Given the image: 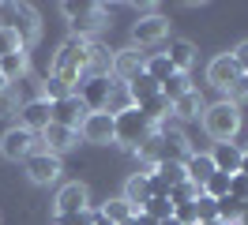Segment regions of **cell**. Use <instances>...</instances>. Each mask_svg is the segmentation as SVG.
Wrapping results in <instances>:
<instances>
[{"label":"cell","instance_id":"ab89813d","mask_svg":"<svg viewBox=\"0 0 248 225\" xmlns=\"http://www.w3.org/2000/svg\"><path fill=\"white\" fill-rule=\"evenodd\" d=\"M158 225H181V222H177V218H166V222H158Z\"/></svg>","mask_w":248,"mask_h":225},{"label":"cell","instance_id":"74e56055","mask_svg":"<svg viewBox=\"0 0 248 225\" xmlns=\"http://www.w3.org/2000/svg\"><path fill=\"white\" fill-rule=\"evenodd\" d=\"M237 173H241V177H248V150L241 154V169H237Z\"/></svg>","mask_w":248,"mask_h":225},{"label":"cell","instance_id":"cb8c5ba5","mask_svg":"<svg viewBox=\"0 0 248 225\" xmlns=\"http://www.w3.org/2000/svg\"><path fill=\"white\" fill-rule=\"evenodd\" d=\"M128 87V98H132V105H143V102H151L155 94H162L158 90V83L151 79V75H136L132 83H124Z\"/></svg>","mask_w":248,"mask_h":225},{"label":"cell","instance_id":"9a60e30c","mask_svg":"<svg viewBox=\"0 0 248 225\" xmlns=\"http://www.w3.org/2000/svg\"><path fill=\"white\" fill-rule=\"evenodd\" d=\"M76 210H91V192L87 184H64L57 192V214H76Z\"/></svg>","mask_w":248,"mask_h":225},{"label":"cell","instance_id":"d6986e66","mask_svg":"<svg viewBox=\"0 0 248 225\" xmlns=\"http://www.w3.org/2000/svg\"><path fill=\"white\" fill-rule=\"evenodd\" d=\"M241 154H245V150L237 147V143H215V150H211L215 173H226V177H233V173L241 169Z\"/></svg>","mask_w":248,"mask_h":225},{"label":"cell","instance_id":"ffe728a7","mask_svg":"<svg viewBox=\"0 0 248 225\" xmlns=\"http://www.w3.org/2000/svg\"><path fill=\"white\" fill-rule=\"evenodd\" d=\"M170 64H173V72H181V75H188V68L196 64V45L188 42V38H177V42H170Z\"/></svg>","mask_w":248,"mask_h":225},{"label":"cell","instance_id":"6da1fadb","mask_svg":"<svg viewBox=\"0 0 248 225\" xmlns=\"http://www.w3.org/2000/svg\"><path fill=\"white\" fill-rule=\"evenodd\" d=\"M87 53H91V42H83V38L72 34V38L57 49V57H53V75L76 90L79 79L87 75Z\"/></svg>","mask_w":248,"mask_h":225},{"label":"cell","instance_id":"8fae6325","mask_svg":"<svg viewBox=\"0 0 248 225\" xmlns=\"http://www.w3.org/2000/svg\"><path fill=\"white\" fill-rule=\"evenodd\" d=\"M23 165H27V177H31L34 184H42V188H46V184H53V180L61 177V158H57V154H49V150L31 154Z\"/></svg>","mask_w":248,"mask_h":225},{"label":"cell","instance_id":"52a82bcc","mask_svg":"<svg viewBox=\"0 0 248 225\" xmlns=\"http://www.w3.org/2000/svg\"><path fill=\"white\" fill-rule=\"evenodd\" d=\"M113 75H83L76 87V98L87 105V113H106L109 94H113Z\"/></svg>","mask_w":248,"mask_h":225},{"label":"cell","instance_id":"d590c367","mask_svg":"<svg viewBox=\"0 0 248 225\" xmlns=\"http://www.w3.org/2000/svg\"><path fill=\"white\" fill-rule=\"evenodd\" d=\"M226 94H230L226 102H233V105H237V102H245V98H248V72H241V79H237V83H233Z\"/></svg>","mask_w":248,"mask_h":225},{"label":"cell","instance_id":"4fadbf2b","mask_svg":"<svg viewBox=\"0 0 248 225\" xmlns=\"http://www.w3.org/2000/svg\"><path fill=\"white\" fill-rule=\"evenodd\" d=\"M143 60H147V53H140L136 45L113 53V79H117V83H132L136 75H143Z\"/></svg>","mask_w":248,"mask_h":225},{"label":"cell","instance_id":"4316f807","mask_svg":"<svg viewBox=\"0 0 248 225\" xmlns=\"http://www.w3.org/2000/svg\"><path fill=\"white\" fill-rule=\"evenodd\" d=\"M136 109H140V113H143V117H147V120H151V124H155V128H158V124H162V120H166V117H170V113H173V105L166 102V98H162V94H155V98H151V102H143V105H136Z\"/></svg>","mask_w":248,"mask_h":225},{"label":"cell","instance_id":"5b68a950","mask_svg":"<svg viewBox=\"0 0 248 225\" xmlns=\"http://www.w3.org/2000/svg\"><path fill=\"white\" fill-rule=\"evenodd\" d=\"M61 12L68 15L76 38H83V42H91V34H98L106 27V8L102 4H76V0H68V4H61Z\"/></svg>","mask_w":248,"mask_h":225},{"label":"cell","instance_id":"603a6c76","mask_svg":"<svg viewBox=\"0 0 248 225\" xmlns=\"http://www.w3.org/2000/svg\"><path fill=\"white\" fill-rule=\"evenodd\" d=\"M143 75H151L158 87L170 79V75H177L173 72V64H170V57L166 53H147V60H143Z\"/></svg>","mask_w":248,"mask_h":225},{"label":"cell","instance_id":"e575fe53","mask_svg":"<svg viewBox=\"0 0 248 225\" xmlns=\"http://www.w3.org/2000/svg\"><path fill=\"white\" fill-rule=\"evenodd\" d=\"M173 218L181 225H200V214H196V203H181V207H173Z\"/></svg>","mask_w":248,"mask_h":225},{"label":"cell","instance_id":"30bf717a","mask_svg":"<svg viewBox=\"0 0 248 225\" xmlns=\"http://www.w3.org/2000/svg\"><path fill=\"white\" fill-rule=\"evenodd\" d=\"M79 139L94 143V147H109L113 143V117L109 113H87V120L79 124Z\"/></svg>","mask_w":248,"mask_h":225},{"label":"cell","instance_id":"d4e9b609","mask_svg":"<svg viewBox=\"0 0 248 225\" xmlns=\"http://www.w3.org/2000/svg\"><path fill=\"white\" fill-rule=\"evenodd\" d=\"M0 79L12 87L19 79H27V53H12V57H0Z\"/></svg>","mask_w":248,"mask_h":225},{"label":"cell","instance_id":"44dd1931","mask_svg":"<svg viewBox=\"0 0 248 225\" xmlns=\"http://www.w3.org/2000/svg\"><path fill=\"white\" fill-rule=\"evenodd\" d=\"M87 75H113V53L102 42H91L87 53Z\"/></svg>","mask_w":248,"mask_h":225},{"label":"cell","instance_id":"f1b7e54d","mask_svg":"<svg viewBox=\"0 0 248 225\" xmlns=\"http://www.w3.org/2000/svg\"><path fill=\"white\" fill-rule=\"evenodd\" d=\"M140 214L155 218V222H166V218H173V203H170V195H151V203H147Z\"/></svg>","mask_w":248,"mask_h":225},{"label":"cell","instance_id":"ba28073f","mask_svg":"<svg viewBox=\"0 0 248 225\" xmlns=\"http://www.w3.org/2000/svg\"><path fill=\"white\" fill-rule=\"evenodd\" d=\"M166 38H170V19H166V15L151 12V15H140V19L132 23V45H136V49L162 45Z\"/></svg>","mask_w":248,"mask_h":225},{"label":"cell","instance_id":"836d02e7","mask_svg":"<svg viewBox=\"0 0 248 225\" xmlns=\"http://www.w3.org/2000/svg\"><path fill=\"white\" fill-rule=\"evenodd\" d=\"M230 195L237 199V203H245V207H248V177L233 173V177H230Z\"/></svg>","mask_w":248,"mask_h":225},{"label":"cell","instance_id":"60d3db41","mask_svg":"<svg viewBox=\"0 0 248 225\" xmlns=\"http://www.w3.org/2000/svg\"><path fill=\"white\" fill-rule=\"evenodd\" d=\"M4 94H8V83H4V79H0V98H4Z\"/></svg>","mask_w":248,"mask_h":225},{"label":"cell","instance_id":"8992f818","mask_svg":"<svg viewBox=\"0 0 248 225\" xmlns=\"http://www.w3.org/2000/svg\"><path fill=\"white\" fill-rule=\"evenodd\" d=\"M38 150H46L42 147V135L27 132V128H19V124L0 135V154H4L8 162H27V158L38 154Z\"/></svg>","mask_w":248,"mask_h":225},{"label":"cell","instance_id":"e0dca14e","mask_svg":"<svg viewBox=\"0 0 248 225\" xmlns=\"http://www.w3.org/2000/svg\"><path fill=\"white\" fill-rule=\"evenodd\" d=\"M181 165H185V180H192L200 192H203V184L211 180V173H215V162H211V154H203V150H192V154H188Z\"/></svg>","mask_w":248,"mask_h":225},{"label":"cell","instance_id":"7c38bea8","mask_svg":"<svg viewBox=\"0 0 248 225\" xmlns=\"http://www.w3.org/2000/svg\"><path fill=\"white\" fill-rule=\"evenodd\" d=\"M237 79H241V68H237L233 53H218V57L207 64V83L215 90H230Z\"/></svg>","mask_w":248,"mask_h":225},{"label":"cell","instance_id":"8d00e7d4","mask_svg":"<svg viewBox=\"0 0 248 225\" xmlns=\"http://www.w3.org/2000/svg\"><path fill=\"white\" fill-rule=\"evenodd\" d=\"M233 60H237V68H241V72H248V42H241L237 49H233Z\"/></svg>","mask_w":248,"mask_h":225},{"label":"cell","instance_id":"277c9868","mask_svg":"<svg viewBox=\"0 0 248 225\" xmlns=\"http://www.w3.org/2000/svg\"><path fill=\"white\" fill-rule=\"evenodd\" d=\"M0 27L16 30L23 49L27 45L38 42V34H42V23H38V12H34L31 4H0Z\"/></svg>","mask_w":248,"mask_h":225},{"label":"cell","instance_id":"7402d4cb","mask_svg":"<svg viewBox=\"0 0 248 225\" xmlns=\"http://www.w3.org/2000/svg\"><path fill=\"white\" fill-rule=\"evenodd\" d=\"M203 109H207V105H203L200 90L192 87L185 98H177V102H173V120H192V117H200Z\"/></svg>","mask_w":248,"mask_h":225},{"label":"cell","instance_id":"484cf974","mask_svg":"<svg viewBox=\"0 0 248 225\" xmlns=\"http://www.w3.org/2000/svg\"><path fill=\"white\" fill-rule=\"evenodd\" d=\"M98 214H102V218H109L113 225H128L132 218H136V210L128 207V203H124L121 195H117V199H106V203L98 207Z\"/></svg>","mask_w":248,"mask_h":225},{"label":"cell","instance_id":"4dcf8cb0","mask_svg":"<svg viewBox=\"0 0 248 225\" xmlns=\"http://www.w3.org/2000/svg\"><path fill=\"white\" fill-rule=\"evenodd\" d=\"M203 195L207 199H226L230 195V177L226 173H211V180L203 184Z\"/></svg>","mask_w":248,"mask_h":225},{"label":"cell","instance_id":"f35d334b","mask_svg":"<svg viewBox=\"0 0 248 225\" xmlns=\"http://www.w3.org/2000/svg\"><path fill=\"white\" fill-rule=\"evenodd\" d=\"M94 225H113V222H109V218H102V214L94 210Z\"/></svg>","mask_w":248,"mask_h":225},{"label":"cell","instance_id":"2e32d148","mask_svg":"<svg viewBox=\"0 0 248 225\" xmlns=\"http://www.w3.org/2000/svg\"><path fill=\"white\" fill-rule=\"evenodd\" d=\"M121 199L140 214V210L151 203V177H147V173H132V177L124 180V195Z\"/></svg>","mask_w":248,"mask_h":225},{"label":"cell","instance_id":"1f68e13d","mask_svg":"<svg viewBox=\"0 0 248 225\" xmlns=\"http://www.w3.org/2000/svg\"><path fill=\"white\" fill-rule=\"evenodd\" d=\"M12 53H23V42H19L16 30L0 27V57H12Z\"/></svg>","mask_w":248,"mask_h":225},{"label":"cell","instance_id":"7a4b0ae2","mask_svg":"<svg viewBox=\"0 0 248 225\" xmlns=\"http://www.w3.org/2000/svg\"><path fill=\"white\" fill-rule=\"evenodd\" d=\"M203 132L215 143H233L241 132V105L233 102H215L203 109Z\"/></svg>","mask_w":248,"mask_h":225},{"label":"cell","instance_id":"3957f363","mask_svg":"<svg viewBox=\"0 0 248 225\" xmlns=\"http://www.w3.org/2000/svg\"><path fill=\"white\" fill-rule=\"evenodd\" d=\"M155 135V124L143 117L140 109L132 105V109H124V113H117L113 117V143H121V147L128 150H140L147 139Z\"/></svg>","mask_w":248,"mask_h":225},{"label":"cell","instance_id":"5bb4252c","mask_svg":"<svg viewBox=\"0 0 248 225\" xmlns=\"http://www.w3.org/2000/svg\"><path fill=\"white\" fill-rule=\"evenodd\" d=\"M83 120H87V105L79 102L76 94H68V98H61V102H53V124L79 132V124H83Z\"/></svg>","mask_w":248,"mask_h":225},{"label":"cell","instance_id":"f546056e","mask_svg":"<svg viewBox=\"0 0 248 225\" xmlns=\"http://www.w3.org/2000/svg\"><path fill=\"white\" fill-rule=\"evenodd\" d=\"M200 195H203V192L196 188V184H192V180H181V184H177V188L170 192V203H173V207H181V203H196Z\"/></svg>","mask_w":248,"mask_h":225},{"label":"cell","instance_id":"83f0119b","mask_svg":"<svg viewBox=\"0 0 248 225\" xmlns=\"http://www.w3.org/2000/svg\"><path fill=\"white\" fill-rule=\"evenodd\" d=\"M158 90H162V98H166V102L173 105V102H177V98H185L188 90H192V79L177 72V75H170V79H166V83H162V87H158Z\"/></svg>","mask_w":248,"mask_h":225},{"label":"cell","instance_id":"9c48e42d","mask_svg":"<svg viewBox=\"0 0 248 225\" xmlns=\"http://www.w3.org/2000/svg\"><path fill=\"white\" fill-rule=\"evenodd\" d=\"M53 124V102H46L42 94L38 98H31V102H23L19 105V128H27V132L34 135H42Z\"/></svg>","mask_w":248,"mask_h":225},{"label":"cell","instance_id":"ac0fdd59","mask_svg":"<svg viewBox=\"0 0 248 225\" xmlns=\"http://www.w3.org/2000/svg\"><path fill=\"white\" fill-rule=\"evenodd\" d=\"M79 143V132H72V128H61V124H49L46 132H42V147L49 150V154H57L61 158L64 150H72Z\"/></svg>","mask_w":248,"mask_h":225},{"label":"cell","instance_id":"d6a6232c","mask_svg":"<svg viewBox=\"0 0 248 225\" xmlns=\"http://www.w3.org/2000/svg\"><path fill=\"white\" fill-rule=\"evenodd\" d=\"M57 225H94V210H76V214H57Z\"/></svg>","mask_w":248,"mask_h":225}]
</instances>
